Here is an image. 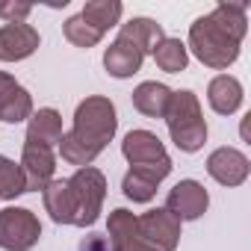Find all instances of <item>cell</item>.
Masks as SVG:
<instances>
[{
  "label": "cell",
  "instance_id": "6da1fadb",
  "mask_svg": "<svg viewBox=\"0 0 251 251\" xmlns=\"http://www.w3.org/2000/svg\"><path fill=\"white\" fill-rule=\"evenodd\" d=\"M248 18L245 3H219L213 12L201 15L189 27V48L207 68H227L239 56V45L245 39Z\"/></svg>",
  "mask_w": 251,
  "mask_h": 251
},
{
  "label": "cell",
  "instance_id": "7a4b0ae2",
  "mask_svg": "<svg viewBox=\"0 0 251 251\" xmlns=\"http://www.w3.org/2000/svg\"><path fill=\"white\" fill-rule=\"evenodd\" d=\"M118 130V115H115V103L109 98L92 95L86 100L77 103L74 112V127L68 133H62L59 139V154L65 163L86 169L98 160V154L112 142Z\"/></svg>",
  "mask_w": 251,
  "mask_h": 251
},
{
  "label": "cell",
  "instance_id": "3957f363",
  "mask_svg": "<svg viewBox=\"0 0 251 251\" xmlns=\"http://www.w3.org/2000/svg\"><path fill=\"white\" fill-rule=\"evenodd\" d=\"M166 124H169V136L172 142L186 151V154H195L204 148L207 142V121L201 115V103L198 98L183 89V92H172V100L166 106Z\"/></svg>",
  "mask_w": 251,
  "mask_h": 251
},
{
  "label": "cell",
  "instance_id": "277c9868",
  "mask_svg": "<svg viewBox=\"0 0 251 251\" xmlns=\"http://www.w3.org/2000/svg\"><path fill=\"white\" fill-rule=\"evenodd\" d=\"M68 195H71V225L77 227H92L100 216V207H103V198H106V177L86 166V169H77L68 180Z\"/></svg>",
  "mask_w": 251,
  "mask_h": 251
},
{
  "label": "cell",
  "instance_id": "5b68a950",
  "mask_svg": "<svg viewBox=\"0 0 251 251\" xmlns=\"http://www.w3.org/2000/svg\"><path fill=\"white\" fill-rule=\"evenodd\" d=\"M42 239V222L27 207H3L0 210V248L6 251H30Z\"/></svg>",
  "mask_w": 251,
  "mask_h": 251
},
{
  "label": "cell",
  "instance_id": "8992f818",
  "mask_svg": "<svg viewBox=\"0 0 251 251\" xmlns=\"http://www.w3.org/2000/svg\"><path fill=\"white\" fill-rule=\"evenodd\" d=\"M136 230L154 251H175L180 242V222L166 207L136 216Z\"/></svg>",
  "mask_w": 251,
  "mask_h": 251
},
{
  "label": "cell",
  "instance_id": "52a82bcc",
  "mask_svg": "<svg viewBox=\"0 0 251 251\" xmlns=\"http://www.w3.org/2000/svg\"><path fill=\"white\" fill-rule=\"evenodd\" d=\"M121 154L130 166H151V169H172L166 145L151 130H130L121 142Z\"/></svg>",
  "mask_w": 251,
  "mask_h": 251
},
{
  "label": "cell",
  "instance_id": "ba28073f",
  "mask_svg": "<svg viewBox=\"0 0 251 251\" xmlns=\"http://www.w3.org/2000/svg\"><path fill=\"white\" fill-rule=\"evenodd\" d=\"M210 207V195L198 180H180L172 186L169 198H166V210L177 219V222H195L207 213Z\"/></svg>",
  "mask_w": 251,
  "mask_h": 251
},
{
  "label": "cell",
  "instance_id": "9c48e42d",
  "mask_svg": "<svg viewBox=\"0 0 251 251\" xmlns=\"http://www.w3.org/2000/svg\"><path fill=\"white\" fill-rule=\"evenodd\" d=\"M248 172H251V163L236 148H216L207 157V175L222 186H242L248 180Z\"/></svg>",
  "mask_w": 251,
  "mask_h": 251
},
{
  "label": "cell",
  "instance_id": "30bf717a",
  "mask_svg": "<svg viewBox=\"0 0 251 251\" xmlns=\"http://www.w3.org/2000/svg\"><path fill=\"white\" fill-rule=\"evenodd\" d=\"M21 172H24V180H27V192L30 189H45L53 180V172H56L53 148L27 139L24 154H21Z\"/></svg>",
  "mask_w": 251,
  "mask_h": 251
},
{
  "label": "cell",
  "instance_id": "8fae6325",
  "mask_svg": "<svg viewBox=\"0 0 251 251\" xmlns=\"http://www.w3.org/2000/svg\"><path fill=\"white\" fill-rule=\"evenodd\" d=\"M106 239L112 251H154L136 230V216L130 210H112L106 222Z\"/></svg>",
  "mask_w": 251,
  "mask_h": 251
},
{
  "label": "cell",
  "instance_id": "7c38bea8",
  "mask_svg": "<svg viewBox=\"0 0 251 251\" xmlns=\"http://www.w3.org/2000/svg\"><path fill=\"white\" fill-rule=\"evenodd\" d=\"M39 33L30 24H3L0 27V62H21L39 50Z\"/></svg>",
  "mask_w": 251,
  "mask_h": 251
},
{
  "label": "cell",
  "instance_id": "4fadbf2b",
  "mask_svg": "<svg viewBox=\"0 0 251 251\" xmlns=\"http://www.w3.org/2000/svg\"><path fill=\"white\" fill-rule=\"evenodd\" d=\"M172 169H151V166H130V172L121 180L124 198H130L133 204H148L157 195V186L169 177Z\"/></svg>",
  "mask_w": 251,
  "mask_h": 251
},
{
  "label": "cell",
  "instance_id": "5bb4252c",
  "mask_svg": "<svg viewBox=\"0 0 251 251\" xmlns=\"http://www.w3.org/2000/svg\"><path fill=\"white\" fill-rule=\"evenodd\" d=\"M142 62H145V53H142L136 45H130L127 39H115V42L106 48V53H103V68H106L112 77H118V80L133 77V74L142 68Z\"/></svg>",
  "mask_w": 251,
  "mask_h": 251
},
{
  "label": "cell",
  "instance_id": "9a60e30c",
  "mask_svg": "<svg viewBox=\"0 0 251 251\" xmlns=\"http://www.w3.org/2000/svg\"><path fill=\"white\" fill-rule=\"evenodd\" d=\"M207 100L219 115H233L242 106V83L230 74H219L207 86Z\"/></svg>",
  "mask_w": 251,
  "mask_h": 251
},
{
  "label": "cell",
  "instance_id": "2e32d148",
  "mask_svg": "<svg viewBox=\"0 0 251 251\" xmlns=\"http://www.w3.org/2000/svg\"><path fill=\"white\" fill-rule=\"evenodd\" d=\"M27 139L30 142H39V145H59L62 139V115L50 106L45 109H36L30 118H27Z\"/></svg>",
  "mask_w": 251,
  "mask_h": 251
},
{
  "label": "cell",
  "instance_id": "e0dca14e",
  "mask_svg": "<svg viewBox=\"0 0 251 251\" xmlns=\"http://www.w3.org/2000/svg\"><path fill=\"white\" fill-rule=\"evenodd\" d=\"M118 39H127V42L136 45L142 53H154L157 45L166 39V33H163V27H160L157 21H151V18H130L127 24H121Z\"/></svg>",
  "mask_w": 251,
  "mask_h": 251
},
{
  "label": "cell",
  "instance_id": "ac0fdd59",
  "mask_svg": "<svg viewBox=\"0 0 251 251\" xmlns=\"http://www.w3.org/2000/svg\"><path fill=\"white\" fill-rule=\"evenodd\" d=\"M172 100V89L157 83V80H148V83H139L133 89V106L148 115V118H163L166 115V106Z\"/></svg>",
  "mask_w": 251,
  "mask_h": 251
},
{
  "label": "cell",
  "instance_id": "d6986e66",
  "mask_svg": "<svg viewBox=\"0 0 251 251\" xmlns=\"http://www.w3.org/2000/svg\"><path fill=\"white\" fill-rule=\"evenodd\" d=\"M121 12H124V6L118 3V0H92V3L83 6L80 18L89 27H95L98 33H106L109 27H115L121 21Z\"/></svg>",
  "mask_w": 251,
  "mask_h": 251
},
{
  "label": "cell",
  "instance_id": "ffe728a7",
  "mask_svg": "<svg viewBox=\"0 0 251 251\" xmlns=\"http://www.w3.org/2000/svg\"><path fill=\"white\" fill-rule=\"evenodd\" d=\"M42 201H45V210L50 213V219L56 225H71V195H68V183L65 180H50L45 189H42Z\"/></svg>",
  "mask_w": 251,
  "mask_h": 251
},
{
  "label": "cell",
  "instance_id": "44dd1931",
  "mask_svg": "<svg viewBox=\"0 0 251 251\" xmlns=\"http://www.w3.org/2000/svg\"><path fill=\"white\" fill-rule=\"evenodd\" d=\"M154 62L166 71V74H177V71H183L186 65H189V50H186V45L180 42V39H163L160 45H157V50H154Z\"/></svg>",
  "mask_w": 251,
  "mask_h": 251
},
{
  "label": "cell",
  "instance_id": "7402d4cb",
  "mask_svg": "<svg viewBox=\"0 0 251 251\" xmlns=\"http://www.w3.org/2000/svg\"><path fill=\"white\" fill-rule=\"evenodd\" d=\"M24 192H27V180H24L21 166H15L9 157H0V198L12 201Z\"/></svg>",
  "mask_w": 251,
  "mask_h": 251
},
{
  "label": "cell",
  "instance_id": "603a6c76",
  "mask_svg": "<svg viewBox=\"0 0 251 251\" xmlns=\"http://www.w3.org/2000/svg\"><path fill=\"white\" fill-rule=\"evenodd\" d=\"M33 115V98L24 86H18L3 103H0V121H9V124H18V121H27Z\"/></svg>",
  "mask_w": 251,
  "mask_h": 251
},
{
  "label": "cell",
  "instance_id": "cb8c5ba5",
  "mask_svg": "<svg viewBox=\"0 0 251 251\" xmlns=\"http://www.w3.org/2000/svg\"><path fill=\"white\" fill-rule=\"evenodd\" d=\"M62 33H65V39H68L74 48H95V45L103 39V33H98L95 27H89L80 15L68 18V21L62 24Z\"/></svg>",
  "mask_w": 251,
  "mask_h": 251
},
{
  "label": "cell",
  "instance_id": "d4e9b609",
  "mask_svg": "<svg viewBox=\"0 0 251 251\" xmlns=\"http://www.w3.org/2000/svg\"><path fill=\"white\" fill-rule=\"evenodd\" d=\"M33 12L30 3H15V0H6V3H0V18L6 24H24V18Z\"/></svg>",
  "mask_w": 251,
  "mask_h": 251
},
{
  "label": "cell",
  "instance_id": "484cf974",
  "mask_svg": "<svg viewBox=\"0 0 251 251\" xmlns=\"http://www.w3.org/2000/svg\"><path fill=\"white\" fill-rule=\"evenodd\" d=\"M80 251H109V239L103 233H89L80 242Z\"/></svg>",
  "mask_w": 251,
  "mask_h": 251
},
{
  "label": "cell",
  "instance_id": "4316f807",
  "mask_svg": "<svg viewBox=\"0 0 251 251\" xmlns=\"http://www.w3.org/2000/svg\"><path fill=\"white\" fill-rule=\"evenodd\" d=\"M18 89V83H15V77H9L6 71H0V103H3L12 92Z\"/></svg>",
  "mask_w": 251,
  "mask_h": 251
}]
</instances>
